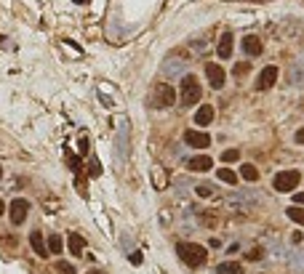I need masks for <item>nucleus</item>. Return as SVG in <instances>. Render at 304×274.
<instances>
[{"instance_id":"obj_7","label":"nucleus","mask_w":304,"mask_h":274,"mask_svg":"<svg viewBox=\"0 0 304 274\" xmlns=\"http://www.w3.org/2000/svg\"><path fill=\"white\" fill-rule=\"evenodd\" d=\"M277 83V67H264V70L259 72V78H256V91H269L272 85Z\"/></svg>"},{"instance_id":"obj_28","label":"nucleus","mask_w":304,"mask_h":274,"mask_svg":"<svg viewBox=\"0 0 304 274\" xmlns=\"http://www.w3.org/2000/svg\"><path fill=\"white\" fill-rule=\"evenodd\" d=\"M301 239H304V237H301L299 232H293V237H291V242H293V245H299V242H301Z\"/></svg>"},{"instance_id":"obj_32","label":"nucleus","mask_w":304,"mask_h":274,"mask_svg":"<svg viewBox=\"0 0 304 274\" xmlns=\"http://www.w3.org/2000/svg\"><path fill=\"white\" fill-rule=\"evenodd\" d=\"M75 3H88V0H75Z\"/></svg>"},{"instance_id":"obj_31","label":"nucleus","mask_w":304,"mask_h":274,"mask_svg":"<svg viewBox=\"0 0 304 274\" xmlns=\"http://www.w3.org/2000/svg\"><path fill=\"white\" fill-rule=\"evenodd\" d=\"M3 210H6V205H3V200H0V216H3Z\"/></svg>"},{"instance_id":"obj_11","label":"nucleus","mask_w":304,"mask_h":274,"mask_svg":"<svg viewBox=\"0 0 304 274\" xmlns=\"http://www.w3.org/2000/svg\"><path fill=\"white\" fill-rule=\"evenodd\" d=\"M232 46H235L232 32H224V35L219 38V46H216V54H219V59H230V56H232Z\"/></svg>"},{"instance_id":"obj_21","label":"nucleus","mask_w":304,"mask_h":274,"mask_svg":"<svg viewBox=\"0 0 304 274\" xmlns=\"http://www.w3.org/2000/svg\"><path fill=\"white\" fill-rule=\"evenodd\" d=\"M238 157H240L238 149H224V152H222V160H224V162H235Z\"/></svg>"},{"instance_id":"obj_16","label":"nucleus","mask_w":304,"mask_h":274,"mask_svg":"<svg viewBox=\"0 0 304 274\" xmlns=\"http://www.w3.org/2000/svg\"><path fill=\"white\" fill-rule=\"evenodd\" d=\"M238 176L246 178V181H259V170H256V165H251V162H246V165L240 168Z\"/></svg>"},{"instance_id":"obj_33","label":"nucleus","mask_w":304,"mask_h":274,"mask_svg":"<svg viewBox=\"0 0 304 274\" xmlns=\"http://www.w3.org/2000/svg\"><path fill=\"white\" fill-rule=\"evenodd\" d=\"M88 274H104V271H88Z\"/></svg>"},{"instance_id":"obj_29","label":"nucleus","mask_w":304,"mask_h":274,"mask_svg":"<svg viewBox=\"0 0 304 274\" xmlns=\"http://www.w3.org/2000/svg\"><path fill=\"white\" fill-rule=\"evenodd\" d=\"M248 258H261V250H259V247H256V250H251Z\"/></svg>"},{"instance_id":"obj_35","label":"nucleus","mask_w":304,"mask_h":274,"mask_svg":"<svg viewBox=\"0 0 304 274\" xmlns=\"http://www.w3.org/2000/svg\"><path fill=\"white\" fill-rule=\"evenodd\" d=\"M0 43H3V35H0Z\"/></svg>"},{"instance_id":"obj_19","label":"nucleus","mask_w":304,"mask_h":274,"mask_svg":"<svg viewBox=\"0 0 304 274\" xmlns=\"http://www.w3.org/2000/svg\"><path fill=\"white\" fill-rule=\"evenodd\" d=\"M216 176L222 178L224 184H238V173H235V170H230V168H222Z\"/></svg>"},{"instance_id":"obj_9","label":"nucleus","mask_w":304,"mask_h":274,"mask_svg":"<svg viewBox=\"0 0 304 274\" xmlns=\"http://www.w3.org/2000/svg\"><path fill=\"white\" fill-rule=\"evenodd\" d=\"M184 141H187L190 147H195V149H206V147H211V136H208V133H203V131H187V133H184Z\"/></svg>"},{"instance_id":"obj_14","label":"nucleus","mask_w":304,"mask_h":274,"mask_svg":"<svg viewBox=\"0 0 304 274\" xmlns=\"http://www.w3.org/2000/svg\"><path fill=\"white\" fill-rule=\"evenodd\" d=\"M30 245H32V250H35L40 258H48V247H46V239L40 232H32L30 234Z\"/></svg>"},{"instance_id":"obj_6","label":"nucleus","mask_w":304,"mask_h":274,"mask_svg":"<svg viewBox=\"0 0 304 274\" xmlns=\"http://www.w3.org/2000/svg\"><path fill=\"white\" fill-rule=\"evenodd\" d=\"M206 78L211 83V88H224V83H227V72H224V67H219V64H206Z\"/></svg>"},{"instance_id":"obj_18","label":"nucleus","mask_w":304,"mask_h":274,"mask_svg":"<svg viewBox=\"0 0 304 274\" xmlns=\"http://www.w3.org/2000/svg\"><path fill=\"white\" fill-rule=\"evenodd\" d=\"M48 253H62V247H64V239L62 237H59V234H51L48 237Z\"/></svg>"},{"instance_id":"obj_24","label":"nucleus","mask_w":304,"mask_h":274,"mask_svg":"<svg viewBox=\"0 0 304 274\" xmlns=\"http://www.w3.org/2000/svg\"><path fill=\"white\" fill-rule=\"evenodd\" d=\"M198 194H200V197H214L216 192L211 189V186H198Z\"/></svg>"},{"instance_id":"obj_30","label":"nucleus","mask_w":304,"mask_h":274,"mask_svg":"<svg viewBox=\"0 0 304 274\" xmlns=\"http://www.w3.org/2000/svg\"><path fill=\"white\" fill-rule=\"evenodd\" d=\"M246 3H269V0H246Z\"/></svg>"},{"instance_id":"obj_27","label":"nucleus","mask_w":304,"mask_h":274,"mask_svg":"<svg viewBox=\"0 0 304 274\" xmlns=\"http://www.w3.org/2000/svg\"><path fill=\"white\" fill-rule=\"evenodd\" d=\"M293 202H296V208H299V205H304V192H299L296 197H293Z\"/></svg>"},{"instance_id":"obj_12","label":"nucleus","mask_w":304,"mask_h":274,"mask_svg":"<svg viewBox=\"0 0 304 274\" xmlns=\"http://www.w3.org/2000/svg\"><path fill=\"white\" fill-rule=\"evenodd\" d=\"M187 168L203 173V170H211V168H214V160H211V155H198V157H190V160H187Z\"/></svg>"},{"instance_id":"obj_8","label":"nucleus","mask_w":304,"mask_h":274,"mask_svg":"<svg viewBox=\"0 0 304 274\" xmlns=\"http://www.w3.org/2000/svg\"><path fill=\"white\" fill-rule=\"evenodd\" d=\"M240 48H243V54H246V56H253V59L264 54V46H261V40L256 35H246V38H243V43H240Z\"/></svg>"},{"instance_id":"obj_26","label":"nucleus","mask_w":304,"mask_h":274,"mask_svg":"<svg viewBox=\"0 0 304 274\" xmlns=\"http://www.w3.org/2000/svg\"><path fill=\"white\" fill-rule=\"evenodd\" d=\"M293 139H296V144H304V128H299V131L293 133Z\"/></svg>"},{"instance_id":"obj_5","label":"nucleus","mask_w":304,"mask_h":274,"mask_svg":"<svg viewBox=\"0 0 304 274\" xmlns=\"http://www.w3.org/2000/svg\"><path fill=\"white\" fill-rule=\"evenodd\" d=\"M30 213V202L24 200V197H16V200L11 202V208H8V216H11V224H24V218H27Z\"/></svg>"},{"instance_id":"obj_4","label":"nucleus","mask_w":304,"mask_h":274,"mask_svg":"<svg viewBox=\"0 0 304 274\" xmlns=\"http://www.w3.org/2000/svg\"><path fill=\"white\" fill-rule=\"evenodd\" d=\"M301 181V173L299 170H280L275 178H272V186L275 192H293Z\"/></svg>"},{"instance_id":"obj_3","label":"nucleus","mask_w":304,"mask_h":274,"mask_svg":"<svg viewBox=\"0 0 304 274\" xmlns=\"http://www.w3.org/2000/svg\"><path fill=\"white\" fill-rule=\"evenodd\" d=\"M182 104L184 107H192V104H198L200 101V96H203V91H200V83H198V78L195 75H184L182 78Z\"/></svg>"},{"instance_id":"obj_22","label":"nucleus","mask_w":304,"mask_h":274,"mask_svg":"<svg viewBox=\"0 0 304 274\" xmlns=\"http://www.w3.org/2000/svg\"><path fill=\"white\" fill-rule=\"evenodd\" d=\"M248 70H251V67H248L246 62L235 64V75H238V78H246V75H248Z\"/></svg>"},{"instance_id":"obj_17","label":"nucleus","mask_w":304,"mask_h":274,"mask_svg":"<svg viewBox=\"0 0 304 274\" xmlns=\"http://www.w3.org/2000/svg\"><path fill=\"white\" fill-rule=\"evenodd\" d=\"M285 216H288L293 224H299V226H304V208H296V205H293V208H288L285 210Z\"/></svg>"},{"instance_id":"obj_10","label":"nucleus","mask_w":304,"mask_h":274,"mask_svg":"<svg viewBox=\"0 0 304 274\" xmlns=\"http://www.w3.org/2000/svg\"><path fill=\"white\" fill-rule=\"evenodd\" d=\"M214 117H216V109L211 107V104H203V107L198 109V112H195V125L206 128V125L214 123Z\"/></svg>"},{"instance_id":"obj_25","label":"nucleus","mask_w":304,"mask_h":274,"mask_svg":"<svg viewBox=\"0 0 304 274\" xmlns=\"http://www.w3.org/2000/svg\"><path fill=\"white\" fill-rule=\"evenodd\" d=\"M131 263H133V266H139V263H141V253H139V250L131 253Z\"/></svg>"},{"instance_id":"obj_15","label":"nucleus","mask_w":304,"mask_h":274,"mask_svg":"<svg viewBox=\"0 0 304 274\" xmlns=\"http://www.w3.org/2000/svg\"><path fill=\"white\" fill-rule=\"evenodd\" d=\"M211 274H243V263L238 261H222L219 266H214Z\"/></svg>"},{"instance_id":"obj_20","label":"nucleus","mask_w":304,"mask_h":274,"mask_svg":"<svg viewBox=\"0 0 304 274\" xmlns=\"http://www.w3.org/2000/svg\"><path fill=\"white\" fill-rule=\"evenodd\" d=\"M67 165H70L75 173H80V157H78V155H72L70 149H67Z\"/></svg>"},{"instance_id":"obj_34","label":"nucleus","mask_w":304,"mask_h":274,"mask_svg":"<svg viewBox=\"0 0 304 274\" xmlns=\"http://www.w3.org/2000/svg\"><path fill=\"white\" fill-rule=\"evenodd\" d=\"M0 178H3V168H0Z\"/></svg>"},{"instance_id":"obj_13","label":"nucleus","mask_w":304,"mask_h":274,"mask_svg":"<svg viewBox=\"0 0 304 274\" xmlns=\"http://www.w3.org/2000/svg\"><path fill=\"white\" fill-rule=\"evenodd\" d=\"M67 247H70V253L78 258V255H83V250H86V239L72 232V234H67Z\"/></svg>"},{"instance_id":"obj_1","label":"nucleus","mask_w":304,"mask_h":274,"mask_svg":"<svg viewBox=\"0 0 304 274\" xmlns=\"http://www.w3.org/2000/svg\"><path fill=\"white\" fill-rule=\"evenodd\" d=\"M176 255H179V261H184L190 269H198L208 261V250L198 242H179L176 245Z\"/></svg>"},{"instance_id":"obj_2","label":"nucleus","mask_w":304,"mask_h":274,"mask_svg":"<svg viewBox=\"0 0 304 274\" xmlns=\"http://www.w3.org/2000/svg\"><path fill=\"white\" fill-rule=\"evenodd\" d=\"M174 101H176V91L168 83H158L155 91H152V96H149V107L152 109H168V107H174Z\"/></svg>"},{"instance_id":"obj_23","label":"nucleus","mask_w":304,"mask_h":274,"mask_svg":"<svg viewBox=\"0 0 304 274\" xmlns=\"http://www.w3.org/2000/svg\"><path fill=\"white\" fill-rule=\"evenodd\" d=\"M56 269L62 271V274H75V266H72V263H64V261H59Z\"/></svg>"}]
</instances>
